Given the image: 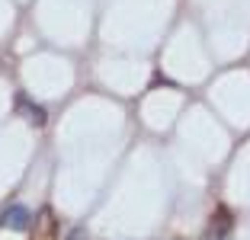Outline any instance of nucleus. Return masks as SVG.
<instances>
[{"instance_id": "f257e3e1", "label": "nucleus", "mask_w": 250, "mask_h": 240, "mask_svg": "<svg viewBox=\"0 0 250 240\" xmlns=\"http://www.w3.org/2000/svg\"><path fill=\"white\" fill-rule=\"evenodd\" d=\"M29 240H58V215H55L48 205L39 208V215L32 218Z\"/></svg>"}, {"instance_id": "f03ea898", "label": "nucleus", "mask_w": 250, "mask_h": 240, "mask_svg": "<svg viewBox=\"0 0 250 240\" xmlns=\"http://www.w3.org/2000/svg\"><path fill=\"white\" fill-rule=\"evenodd\" d=\"M0 224L10 227V231H26V227L32 224V215L26 205H10L3 215H0Z\"/></svg>"}, {"instance_id": "20e7f679", "label": "nucleus", "mask_w": 250, "mask_h": 240, "mask_svg": "<svg viewBox=\"0 0 250 240\" xmlns=\"http://www.w3.org/2000/svg\"><path fill=\"white\" fill-rule=\"evenodd\" d=\"M20 109L26 112V116H29V122H32V125H45V112L39 109L36 102H29L26 96H20Z\"/></svg>"}, {"instance_id": "39448f33", "label": "nucleus", "mask_w": 250, "mask_h": 240, "mask_svg": "<svg viewBox=\"0 0 250 240\" xmlns=\"http://www.w3.org/2000/svg\"><path fill=\"white\" fill-rule=\"evenodd\" d=\"M173 240H183V237H173Z\"/></svg>"}, {"instance_id": "7ed1b4c3", "label": "nucleus", "mask_w": 250, "mask_h": 240, "mask_svg": "<svg viewBox=\"0 0 250 240\" xmlns=\"http://www.w3.org/2000/svg\"><path fill=\"white\" fill-rule=\"evenodd\" d=\"M231 237V215L228 208H218L215 211V218H212V227H208L206 240H228Z\"/></svg>"}]
</instances>
